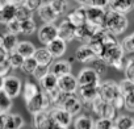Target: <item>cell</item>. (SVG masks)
Segmentation results:
<instances>
[{"mask_svg":"<svg viewBox=\"0 0 134 129\" xmlns=\"http://www.w3.org/2000/svg\"><path fill=\"white\" fill-rule=\"evenodd\" d=\"M103 44H104V49L99 58L105 61L108 63V66H112L118 71H124L125 64H126L125 51L121 46V42L117 40V36H114L104 29Z\"/></svg>","mask_w":134,"mask_h":129,"instance_id":"1","label":"cell"},{"mask_svg":"<svg viewBox=\"0 0 134 129\" xmlns=\"http://www.w3.org/2000/svg\"><path fill=\"white\" fill-rule=\"evenodd\" d=\"M127 25H129V21H127L126 15L112 11V9L107 11L105 24H104L105 30H108L109 33H112L114 36H120L127 29Z\"/></svg>","mask_w":134,"mask_h":129,"instance_id":"2","label":"cell"},{"mask_svg":"<svg viewBox=\"0 0 134 129\" xmlns=\"http://www.w3.org/2000/svg\"><path fill=\"white\" fill-rule=\"evenodd\" d=\"M91 111L99 119H110V120H114L117 117V108L112 103L105 101L104 99H101L100 96L96 98L93 100V103L91 104Z\"/></svg>","mask_w":134,"mask_h":129,"instance_id":"3","label":"cell"},{"mask_svg":"<svg viewBox=\"0 0 134 129\" xmlns=\"http://www.w3.org/2000/svg\"><path fill=\"white\" fill-rule=\"evenodd\" d=\"M99 94H100L101 99H104L105 101H109L112 104L122 96L120 86L114 80H104V82H101L99 84Z\"/></svg>","mask_w":134,"mask_h":129,"instance_id":"4","label":"cell"},{"mask_svg":"<svg viewBox=\"0 0 134 129\" xmlns=\"http://www.w3.org/2000/svg\"><path fill=\"white\" fill-rule=\"evenodd\" d=\"M25 105H26L28 112L32 113V115L40 113L42 111H50L53 108V104H51V101H50V99H49V96H47V94L45 91H41L33 99L26 101Z\"/></svg>","mask_w":134,"mask_h":129,"instance_id":"5","label":"cell"},{"mask_svg":"<svg viewBox=\"0 0 134 129\" xmlns=\"http://www.w3.org/2000/svg\"><path fill=\"white\" fill-rule=\"evenodd\" d=\"M58 107H62L64 108L67 112H70L72 116H76L82 112L83 109V101L79 96H76L75 94H70V95H64L60 105Z\"/></svg>","mask_w":134,"mask_h":129,"instance_id":"6","label":"cell"},{"mask_svg":"<svg viewBox=\"0 0 134 129\" xmlns=\"http://www.w3.org/2000/svg\"><path fill=\"white\" fill-rule=\"evenodd\" d=\"M23 87H24V83L21 82V79L16 75H8L4 78V86H3V90L12 98H17L20 96V94L23 92Z\"/></svg>","mask_w":134,"mask_h":129,"instance_id":"7","label":"cell"},{"mask_svg":"<svg viewBox=\"0 0 134 129\" xmlns=\"http://www.w3.org/2000/svg\"><path fill=\"white\" fill-rule=\"evenodd\" d=\"M78 94L83 101V108L88 109H91V104L93 103V100L100 96L99 86H79Z\"/></svg>","mask_w":134,"mask_h":129,"instance_id":"8","label":"cell"},{"mask_svg":"<svg viewBox=\"0 0 134 129\" xmlns=\"http://www.w3.org/2000/svg\"><path fill=\"white\" fill-rule=\"evenodd\" d=\"M58 87L59 90L66 94V95H70V94H75L78 92L79 90V82H78V78L75 75L71 74H67V75H63L60 78H58Z\"/></svg>","mask_w":134,"mask_h":129,"instance_id":"9","label":"cell"},{"mask_svg":"<svg viewBox=\"0 0 134 129\" xmlns=\"http://www.w3.org/2000/svg\"><path fill=\"white\" fill-rule=\"evenodd\" d=\"M37 36H38V41L46 46L51 41L58 38V25H55V24H43L42 26L38 28Z\"/></svg>","mask_w":134,"mask_h":129,"instance_id":"10","label":"cell"},{"mask_svg":"<svg viewBox=\"0 0 134 129\" xmlns=\"http://www.w3.org/2000/svg\"><path fill=\"white\" fill-rule=\"evenodd\" d=\"M78 82L79 86H99L101 83L100 75L92 69V67H84L78 74Z\"/></svg>","mask_w":134,"mask_h":129,"instance_id":"11","label":"cell"},{"mask_svg":"<svg viewBox=\"0 0 134 129\" xmlns=\"http://www.w3.org/2000/svg\"><path fill=\"white\" fill-rule=\"evenodd\" d=\"M107 11L108 9L87 7V23L91 24L92 26H96V28H104L105 17H107Z\"/></svg>","mask_w":134,"mask_h":129,"instance_id":"12","label":"cell"},{"mask_svg":"<svg viewBox=\"0 0 134 129\" xmlns=\"http://www.w3.org/2000/svg\"><path fill=\"white\" fill-rule=\"evenodd\" d=\"M50 116L57 125L66 126V128H69L72 124V117H74L70 112H67L62 107H53L50 109Z\"/></svg>","mask_w":134,"mask_h":129,"instance_id":"13","label":"cell"},{"mask_svg":"<svg viewBox=\"0 0 134 129\" xmlns=\"http://www.w3.org/2000/svg\"><path fill=\"white\" fill-rule=\"evenodd\" d=\"M96 58V53L88 44H82L76 50H75V59L80 63H92Z\"/></svg>","mask_w":134,"mask_h":129,"instance_id":"14","label":"cell"},{"mask_svg":"<svg viewBox=\"0 0 134 129\" xmlns=\"http://www.w3.org/2000/svg\"><path fill=\"white\" fill-rule=\"evenodd\" d=\"M67 20H69L72 25H75L76 28L87 24V7L86 6H80L75 9H72L71 12L67 13Z\"/></svg>","mask_w":134,"mask_h":129,"instance_id":"15","label":"cell"},{"mask_svg":"<svg viewBox=\"0 0 134 129\" xmlns=\"http://www.w3.org/2000/svg\"><path fill=\"white\" fill-rule=\"evenodd\" d=\"M100 28H96V26H92L91 24H84L79 28H76V32H75V40H78L79 42L82 44H90V41L92 40V37L95 36V33L99 30Z\"/></svg>","mask_w":134,"mask_h":129,"instance_id":"16","label":"cell"},{"mask_svg":"<svg viewBox=\"0 0 134 129\" xmlns=\"http://www.w3.org/2000/svg\"><path fill=\"white\" fill-rule=\"evenodd\" d=\"M75 32L76 26L72 25L67 19L62 20V23L58 25V37L64 40L66 42H71L72 40H75Z\"/></svg>","mask_w":134,"mask_h":129,"instance_id":"17","label":"cell"},{"mask_svg":"<svg viewBox=\"0 0 134 129\" xmlns=\"http://www.w3.org/2000/svg\"><path fill=\"white\" fill-rule=\"evenodd\" d=\"M38 17L43 21V24H55V21L59 19V16L57 15V12L53 9V7L50 6L49 2H45L37 11Z\"/></svg>","mask_w":134,"mask_h":129,"instance_id":"18","label":"cell"},{"mask_svg":"<svg viewBox=\"0 0 134 129\" xmlns=\"http://www.w3.org/2000/svg\"><path fill=\"white\" fill-rule=\"evenodd\" d=\"M71 70H72V64L67 59L54 61L51 63V66H50V73H53L58 78H60L63 75H67V74H71Z\"/></svg>","mask_w":134,"mask_h":129,"instance_id":"19","label":"cell"},{"mask_svg":"<svg viewBox=\"0 0 134 129\" xmlns=\"http://www.w3.org/2000/svg\"><path fill=\"white\" fill-rule=\"evenodd\" d=\"M108 9L126 15L134 9V0H109Z\"/></svg>","mask_w":134,"mask_h":129,"instance_id":"20","label":"cell"},{"mask_svg":"<svg viewBox=\"0 0 134 129\" xmlns=\"http://www.w3.org/2000/svg\"><path fill=\"white\" fill-rule=\"evenodd\" d=\"M16 15H17V6L4 3L3 7L0 8V24L7 25L8 23L16 19Z\"/></svg>","mask_w":134,"mask_h":129,"instance_id":"21","label":"cell"},{"mask_svg":"<svg viewBox=\"0 0 134 129\" xmlns=\"http://www.w3.org/2000/svg\"><path fill=\"white\" fill-rule=\"evenodd\" d=\"M46 47L54 58H62L64 55L66 50H67V42L58 37L54 41H51L49 45H46Z\"/></svg>","mask_w":134,"mask_h":129,"instance_id":"22","label":"cell"},{"mask_svg":"<svg viewBox=\"0 0 134 129\" xmlns=\"http://www.w3.org/2000/svg\"><path fill=\"white\" fill-rule=\"evenodd\" d=\"M36 58V61L38 62L40 66H51L54 57L51 55V53L47 50V47H38L33 55Z\"/></svg>","mask_w":134,"mask_h":129,"instance_id":"23","label":"cell"},{"mask_svg":"<svg viewBox=\"0 0 134 129\" xmlns=\"http://www.w3.org/2000/svg\"><path fill=\"white\" fill-rule=\"evenodd\" d=\"M41 91H42V90H41V87H40L37 83L30 82V80H26V82L24 83L21 95H23V98H24V100H25V103H26V101H29L30 99H33L36 95H38Z\"/></svg>","mask_w":134,"mask_h":129,"instance_id":"24","label":"cell"},{"mask_svg":"<svg viewBox=\"0 0 134 129\" xmlns=\"http://www.w3.org/2000/svg\"><path fill=\"white\" fill-rule=\"evenodd\" d=\"M40 87H41L42 91H45V92H49V91L57 88V87H58V77H55L53 73L46 74V75L40 80Z\"/></svg>","mask_w":134,"mask_h":129,"instance_id":"25","label":"cell"},{"mask_svg":"<svg viewBox=\"0 0 134 129\" xmlns=\"http://www.w3.org/2000/svg\"><path fill=\"white\" fill-rule=\"evenodd\" d=\"M74 129H95V121L88 115H79L74 120Z\"/></svg>","mask_w":134,"mask_h":129,"instance_id":"26","label":"cell"},{"mask_svg":"<svg viewBox=\"0 0 134 129\" xmlns=\"http://www.w3.org/2000/svg\"><path fill=\"white\" fill-rule=\"evenodd\" d=\"M37 47L30 42V41H20L17 47H16V51L23 55L24 58H29V57H33L34 53H36Z\"/></svg>","mask_w":134,"mask_h":129,"instance_id":"27","label":"cell"},{"mask_svg":"<svg viewBox=\"0 0 134 129\" xmlns=\"http://www.w3.org/2000/svg\"><path fill=\"white\" fill-rule=\"evenodd\" d=\"M25 121L24 117L19 113H8L7 122H5V129H23Z\"/></svg>","mask_w":134,"mask_h":129,"instance_id":"28","label":"cell"},{"mask_svg":"<svg viewBox=\"0 0 134 129\" xmlns=\"http://www.w3.org/2000/svg\"><path fill=\"white\" fill-rule=\"evenodd\" d=\"M116 129H131L134 128V119L129 115H118L114 119Z\"/></svg>","mask_w":134,"mask_h":129,"instance_id":"29","label":"cell"},{"mask_svg":"<svg viewBox=\"0 0 134 129\" xmlns=\"http://www.w3.org/2000/svg\"><path fill=\"white\" fill-rule=\"evenodd\" d=\"M3 38H4V42H3V47L8 51V53H11V51H15L16 50V47H17V45H19V38H17V34H13V33H9V32H7V33H4L3 34Z\"/></svg>","mask_w":134,"mask_h":129,"instance_id":"30","label":"cell"},{"mask_svg":"<svg viewBox=\"0 0 134 129\" xmlns=\"http://www.w3.org/2000/svg\"><path fill=\"white\" fill-rule=\"evenodd\" d=\"M49 3L59 17L66 15L67 11H69V7H70L69 0H49Z\"/></svg>","mask_w":134,"mask_h":129,"instance_id":"31","label":"cell"},{"mask_svg":"<svg viewBox=\"0 0 134 129\" xmlns=\"http://www.w3.org/2000/svg\"><path fill=\"white\" fill-rule=\"evenodd\" d=\"M38 66H40V64L36 61V58L34 57H29V58H25L24 59V63H23V66H21L20 70L24 74H26V75H33Z\"/></svg>","mask_w":134,"mask_h":129,"instance_id":"32","label":"cell"},{"mask_svg":"<svg viewBox=\"0 0 134 129\" xmlns=\"http://www.w3.org/2000/svg\"><path fill=\"white\" fill-rule=\"evenodd\" d=\"M12 98L4 91V90H0V113H7L11 111L12 108Z\"/></svg>","mask_w":134,"mask_h":129,"instance_id":"33","label":"cell"},{"mask_svg":"<svg viewBox=\"0 0 134 129\" xmlns=\"http://www.w3.org/2000/svg\"><path fill=\"white\" fill-rule=\"evenodd\" d=\"M24 59H25V58H24L23 55H20L16 50H15V51H11V53L8 54V62H9V64H11L12 70L21 69L23 63H24Z\"/></svg>","mask_w":134,"mask_h":129,"instance_id":"34","label":"cell"},{"mask_svg":"<svg viewBox=\"0 0 134 129\" xmlns=\"http://www.w3.org/2000/svg\"><path fill=\"white\" fill-rule=\"evenodd\" d=\"M37 30V24L33 19H28L21 21V33L25 36H30Z\"/></svg>","mask_w":134,"mask_h":129,"instance_id":"35","label":"cell"},{"mask_svg":"<svg viewBox=\"0 0 134 129\" xmlns=\"http://www.w3.org/2000/svg\"><path fill=\"white\" fill-rule=\"evenodd\" d=\"M121 46L125 51V54H131L134 53V32L129 36H126L122 41H121Z\"/></svg>","mask_w":134,"mask_h":129,"instance_id":"36","label":"cell"},{"mask_svg":"<svg viewBox=\"0 0 134 129\" xmlns=\"http://www.w3.org/2000/svg\"><path fill=\"white\" fill-rule=\"evenodd\" d=\"M16 19L20 20V21H24V20H28V19H33V11H30V9H29L28 7H25L24 4L17 6Z\"/></svg>","mask_w":134,"mask_h":129,"instance_id":"37","label":"cell"},{"mask_svg":"<svg viewBox=\"0 0 134 129\" xmlns=\"http://www.w3.org/2000/svg\"><path fill=\"white\" fill-rule=\"evenodd\" d=\"M91 67L101 77L105 71H107V67H108V63L105 61H103L101 58H96L92 63H91Z\"/></svg>","mask_w":134,"mask_h":129,"instance_id":"38","label":"cell"},{"mask_svg":"<svg viewBox=\"0 0 134 129\" xmlns=\"http://www.w3.org/2000/svg\"><path fill=\"white\" fill-rule=\"evenodd\" d=\"M124 74L125 78L131 80L134 83V58H129L126 59V64H125V69H124Z\"/></svg>","mask_w":134,"mask_h":129,"instance_id":"39","label":"cell"},{"mask_svg":"<svg viewBox=\"0 0 134 129\" xmlns=\"http://www.w3.org/2000/svg\"><path fill=\"white\" fill-rule=\"evenodd\" d=\"M118 86H120V90H121L122 96H125V95L130 94L131 91H134V83H133L131 80L126 79V78H124V79L118 83Z\"/></svg>","mask_w":134,"mask_h":129,"instance_id":"40","label":"cell"},{"mask_svg":"<svg viewBox=\"0 0 134 129\" xmlns=\"http://www.w3.org/2000/svg\"><path fill=\"white\" fill-rule=\"evenodd\" d=\"M114 120L110 119H97L95 121V129H113Z\"/></svg>","mask_w":134,"mask_h":129,"instance_id":"41","label":"cell"},{"mask_svg":"<svg viewBox=\"0 0 134 129\" xmlns=\"http://www.w3.org/2000/svg\"><path fill=\"white\" fill-rule=\"evenodd\" d=\"M5 26H7V32H9V33H13V34L21 33V21L17 20V19L12 20V21L8 23Z\"/></svg>","mask_w":134,"mask_h":129,"instance_id":"42","label":"cell"},{"mask_svg":"<svg viewBox=\"0 0 134 129\" xmlns=\"http://www.w3.org/2000/svg\"><path fill=\"white\" fill-rule=\"evenodd\" d=\"M124 108L129 112H134V91L124 96Z\"/></svg>","mask_w":134,"mask_h":129,"instance_id":"43","label":"cell"},{"mask_svg":"<svg viewBox=\"0 0 134 129\" xmlns=\"http://www.w3.org/2000/svg\"><path fill=\"white\" fill-rule=\"evenodd\" d=\"M87 7L108 9L109 8V0H88V2H87Z\"/></svg>","mask_w":134,"mask_h":129,"instance_id":"44","label":"cell"},{"mask_svg":"<svg viewBox=\"0 0 134 129\" xmlns=\"http://www.w3.org/2000/svg\"><path fill=\"white\" fill-rule=\"evenodd\" d=\"M45 2H46V0H24L23 4H24L25 7H28L30 11L34 12V11H38V8H40Z\"/></svg>","mask_w":134,"mask_h":129,"instance_id":"45","label":"cell"},{"mask_svg":"<svg viewBox=\"0 0 134 129\" xmlns=\"http://www.w3.org/2000/svg\"><path fill=\"white\" fill-rule=\"evenodd\" d=\"M49 73H50V66H38L37 70L34 71V74H33V78L40 82V80H41L46 74H49Z\"/></svg>","mask_w":134,"mask_h":129,"instance_id":"46","label":"cell"},{"mask_svg":"<svg viewBox=\"0 0 134 129\" xmlns=\"http://www.w3.org/2000/svg\"><path fill=\"white\" fill-rule=\"evenodd\" d=\"M11 70H12V67H11L8 59L0 63V75H2V77H8Z\"/></svg>","mask_w":134,"mask_h":129,"instance_id":"47","label":"cell"},{"mask_svg":"<svg viewBox=\"0 0 134 129\" xmlns=\"http://www.w3.org/2000/svg\"><path fill=\"white\" fill-rule=\"evenodd\" d=\"M8 113H0V129H5V122H7V117H8Z\"/></svg>","mask_w":134,"mask_h":129,"instance_id":"48","label":"cell"},{"mask_svg":"<svg viewBox=\"0 0 134 129\" xmlns=\"http://www.w3.org/2000/svg\"><path fill=\"white\" fill-rule=\"evenodd\" d=\"M8 54H9V53H8V51H7L4 47H2V46H0V63L8 59Z\"/></svg>","mask_w":134,"mask_h":129,"instance_id":"49","label":"cell"},{"mask_svg":"<svg viewBox=\"0 0 134 129\" xmlns=\"http://www.w3.org/2000/svg\"><path fill=\"white\" fill-rule=\"evenodd\" d=\"M3 2L8 4H13V6H21L24 3V0H3Z\"/></svg>","mask_w":134,"mask_h":129,"instance_id":"50","label":"cell"},{"mask_svg":"<svg viewBox=\"0 0 134 129\" xmlns=\"http://www.w3.org/2000/svg\"><path fill=\"white\" fill-rule=\"evenodd\" d=\"M75 2H76L78 4H80V6H87V2H88V0H75Z\"/></svg>","mask_w":134,"mask_h":129,"instance_id":"51","label":"cell"},{"mask_svg":"<svg viewBox=\"0 0 134 129\" xmlns=\"http://www.w3.org/2000/svg\"><path fill=\"white\" fill-rule=\"evenodd\" d=\"M4 78H5V77H2V75H0V90H3V86H4Z\"/></svg>","mask_w":134,"mask_h":129,"instance_id":"52","label":"cell"},{"mask_svg":"<svg viewBox=\"0 0 134 129\" xmlns=\"http://www.w3.org/2000/svg\"><path fill=\"white\" fill-rule=\"evenodd\" d=\"M51 129H69V128H66V126H60V125H57V124H54Z\"/></svg>","mask_w":134,"mask_h":129,"instance_id":"53","label":"cell"},{"mask_svg":"<svg viewBox=\"0 0 134 129\" xmlns=\"http://www.w3.org/2000/svg\"><path fill=\"white\" fill-rule=\"evenodd\" d=\"M3 42H4V38H3V34H0V46L3 47Z\"/></svg>","mask_w":134,"mask_h":129,"instance_id":"54","label":"cell"},{"mask_svg":"<svg viewBox=\"0 0 134 129\" xmlns=\"http://www.w3.org/2000/svg\"><path fill=\"white\" fill-rule=\"evenodd\" d=\"M3 4H4V2H3V0H0V8L3 7Z\"/></svg>","mask_w":134,"mask_h":129,"instance_id":"55","label":"cell"},{"mask_svg":"<svg viewBox=\"0 0 134 129\" xmlns=\"http://www.w3.org/2000/svg\"><path fill=\"white\" fill-rule=\"evenodd\" d=\"M113 129H116V128H113Z\"/></svg>","mask_w":134,"mask_h":129,"instance_id":"56","label":"cell"},{"mask_svg":"<svg viewBox=\"0 0 134 129\" xmlns=\"http://www.w3.org/2000/svg\"><path fill=\"white\" fill-rule=\"evenodd\" d=\"M131 129H134V128H131Z\"/></svg>","mask_w":134,"mask_h":129,"instance_id":"57","label":"cell"}]
</instances>
